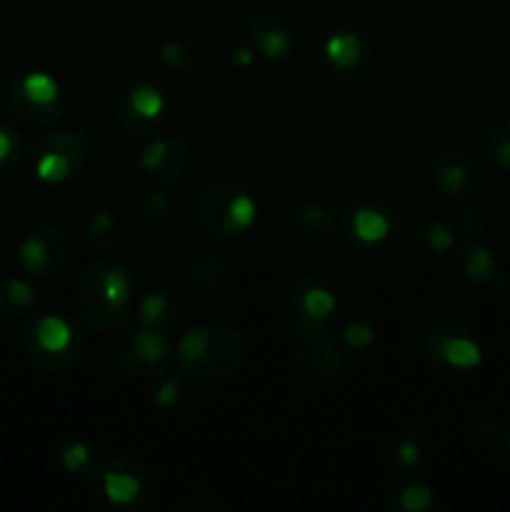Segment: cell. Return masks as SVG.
I'll use <instances>...</instances> for the list:
<instances>
[{"mask_svg":"<svg viewBox=\"0 0 510 512\" xmlns=\"http://www.w3.org/2000/svg\"><path fill=\"white\" fill-rule=\"evenodd\" d=\"M23 153V138L8 123H0V170L10 168Z\"/></svg>","mask_w":510,"mask_h":512,"instance_id":"4dcf8cb0","label":"cell"},{"mask_svg":"<svg viewBox=\"0 0 510 512\" xmlns=\"http://www.w3.org/2000/svg\"><path fill=\"white\" fill-rule=\"evenodd\" d=\"M38 295L33 285L20 278H10L0 285V315L8 320H23L33 313Z\"/></svg>","mask_w":510,"mask_h":512,"instance_id":"603a6c76","label":"cell"},{"mask_svg":"<svg viewBox=\"0 0 510 512\" xmlns=\"http://www.w3.org/2000/svg\"><path fill=\"white\" fill-rule=\"evenodd\" d=\"M88 145L73 130H55L33 140L30 165L45 183H65L83 170Z\"/></svg>","mask_w":510,"mask_h":512,"instance_id":"8992f818","label":"cell"},{"mask_svg":"<svg viewBox=\"0 0 510 512\" xmlns=\"http://www.w3.org/2000/svg\"><path fill=\"white\" fill-rule=\"evenodd\" d=\"M433 505V493L428 485H408L403 493L398 495V508L408 512H423Z\"/></svg>","mask_w":510,"mask_h":512,"instance_id":"d6a6232c","label":"cell"},{"mask_svg":"<svg viewBox=\"0 0 510 512\" xmlns=\"http://www.w3.org/2000/svg\"><path fill=\"white\" fill-rule=\"evenodd\" d=\"M460 280H463L470 293L493 295L503 290L505 268L488 248L473 243L468 245L465 255L460 258Z\"/></svg>","mask_w":510,"mask_h":512,"instance_id":"9a60e30c","label":"cell"},{"mask_svg":"<svg viewBox=\"0 0 510 512\" xmlns=\"http://www.w3.org/2000/svg\"><path fill=\"white\" fill-rule=\"evenodd\" d=\"M345 340H348L350 348L365 350V348H370V345H373L375 333H373V328H370V325L353 323L348 330H345Z\"/></svg>","mask_w":510,"mask_h":512,"instance_id":"d590c367","label":"cell"},{"mask_svg":"<svg viewBox=\"0 0 510 512\" xmlns=\"http://www.w3.org/2000/svg\"><path fill=\"white\" fill-rule=\"evenodd\" d=\"M190 163V145L183 135L155 138L140 155V168L160 180H175Z\"/></svg>","mask_w":510,"mask_h":512,"instance_id":"2e32d148","label":"cell"},{"mask_svg":"<svg viewBox=\"0 0 510 512\" xmlns=\"http://www.w3.org/2000/svg\"><path fill=\"white\" fill-rule=\"evenodd\" d=\"M250 43L263 58H283L295 43V35L288 25L275 15H260L250 25Z\"/></svg>","mask_w":510,"mask_h":512,"instance_id":"ffe728a7","label":"cell"},{"mask_svg":"<svg viewBox=\"0 0 510 512\" xmlns=\"http://www.w3.org/2000/svg\"><path fill=\"white\" fill-rule=\"evenodd\" d=\"M58 460L65 470H70V473H80L90 460L88 445L80 443V440H68V443L58 448Z\"/></svg>","mask_w":510,"mask_h":512,"instance_id":"1f68e13d","label":"cell"},{"mask_svg":"<svg viewBox=\"0 0 510 512\" xmlns=\"http://www.w3.org/2000/svg\"><path fill=\"white\" fill-rule=\"evenodd\" d=\"M245 340L228 323L188 330L175 343V370L195 383H225L245 363Z\"/></svg>","mask_w":510,"mask_h":512,"instance_id":"6da1fadb","label":"cell"},{"mask_svg":"<svg viewBox=\"0 0 510 512\" xmlns=\"http://www.w3.org/2000/svg\"><path fill=\"white\" fill-rule=\"evenodd\" d=\"M428 358L438 373L463 375L480 365L483 353L475 335L463 325H445L428 340Z\"/></svg>","mask_w":510,"mask_h":512,"instance_id":"30bf717a","label":"cell"},{"mask_svg":"<svg viewBox=\"0 0 510 512\" xmlns=\"http://www.w3.org/2000/svg\"><path fill=\"white\" fill-rule=\"evenodd\" d=\"M458 233L468 245L483 243L488 235V218L480 210H468L458 218Z\"/></svg>","mask_w":510,"mask_h":512,"instance_id":"f546056e","label":"cell"},{"mask_svg":"<svg viewBox=\"0 0 510 512\" xmlns=\"http://www.w3.org/2000/svg\"><path fill=\"white\" fill-rule=\"evenodd\" d=\"M258 203L243 183L220 180L198 200V223L213 238H233L253 225Z\"/></svg>","mask_w":510,"mask_h":512,"instance_id":"277c9868","label":"cell"},{"mask_svg":"<svg viewBox=\"0 0 510 512\" xmlns=\"http://www.w3.org/2000/svg\"><path fill=\"white\" fill-rule=\"evenodd\" d=\"M10 110L30 128H48L63 115V95L48 73H28L10 88Z\"/></svg>","mask_w":510,"mask_h":512,"instance_id":"ba28073f","label":"cell"},{"mask_svg":"<svg viewBox=\"0 0 510 512\" xmlns=\"http://www.w3.org/2000/svg\"><path fill=\"white\" fill-rule=\"evenodd\" d=\"M85 338L78 325L60 313H43L25 328L23 353L35 370L68 373L83 358Z\"/></svg>","mask_w":510,"mask_h":512,"instance_id":"3957f363","label":"cell"},{"mask_svg":"<svg viewBox=\"0 0 510 512\" xmlns=\"http://www.w3.org/2000/svg\"><path fill=\"white\" fill-rule=\"evenodd\" d=\"M85 485L95 500H103L110 508H128L148 488V470L135 458L103 455L90 463Z\"/></svg>","mask_w":510,"mask_h":512,"instance_id":"5b68a950","label":"cell"},{"mask_svg":"<svg viewBox=\"0 0 510 512\" xmlns=\"http://www.w3.org/2000/svg\"><path fill=\"white\" fill-rule=\"evenodd\" d=\"M395 215L383 205H360L345 218V233L363 245H378L393 233Z\"/></svg>","mask_w":510,"mask_h":512,"instance_id":"ac0fdd59","label":"cell"},{"mask_svg":"<svg viewBox=\"0 0 510 512\" xmlns=\"http://www.w3.org/2000/svg\"><path fill=\"white\" fill-rule=\"evenodd\" d=\"M118 115L120 123L133 133H150L168 118V103L158 88L140 83L130 88L128 95L120 100Z\"/></svg>","mask_w":510,"mask_h":512,"instance_id":"5bb4252c","label":"cell"},{"mask_svg":"<svg viewBox=\"0 0 510 512\" xmlns=\"http://www.w3.org/2000/svg\"><path fill=\"white\" fill-rule=\"evenodd\" d=\"M288 308L303 335H323L338 320L335 290L320 275H300L288 290Z\"/></svg>","mask_w":510,"mask_h":512,"instance_id":"52a82bcc","label":"cell"},{"mask_svg":"<svg viewBox=\"0 0 510 512\" xmlns=\"http://www.w3.org/2000/svg\"><path fill=\"white\" fill-rule=\"evenodd\" d=\"M290 235L298 240L305 248H315V245L328 243L338 230V220L330 213L325 205L320 203H305L290 215Z\"/></svg>","mask_w":510,"mask_h":512,"instance_id":"e0dca14e","label":"cell"},{"mask_svg":"<svg viewBox=\"0 0 510 512\" xmlns=\"http://www.w3.org/2000/svg\"><path fill=\"white\" fill-rule=\"evenodd\" d=\"M435 188L448 198H465L478 188V163L473 155L458 145H445L433 155L430 163Z\"/></svg>","mask_w":510,"mask_h":512,"instance_id":"4fadbf2b","label":"cell"},{"mask_svg":"<svg viewBox=\"0 0 510 512\" xmlns=\"http://www.w3.org/2000/svg\"><path fill=\"white\" fill-rule=\"evenodd\" d=\"M75 308L93 330H113L125 323L135 305L133 278L113 260H93L80 270L73 288Z\"/></svg>","mask_w":510,"mask_h":512,"instance_id":"7a4b0ae2","label":"cell"},{"mask_svg":"<svg viewBox=\"0 0 510 512\" xmlns=\"http://www.w3.org/2000/svg\"><path fill=\"white\" fill-rule=\"evenodd\" d=\"M468 430L475 440H493V438H498V433H500L498 423H495V420L485 413L473 415V418L468 420Z\"/></svg>","mask_w":510,"mask_h":512,"instance_id":"e575fe53","label":"cell"},{"mask_svg":"<svg viewBox=\"0 0 510 512\" xmlns=\"http://www.w3.org/2000/svg\"><path fill=\"white\" fill-rule=\"evenodd\" d=\"M175 345L170 330L165 328H140L118 358V368L125 373L138 375H163L173 363Z\"/></svg>","mask_w":510,"mask_h":512,"instance_id":"8fae6325","label":"cell"},{"mask_svg":"<svg viewBox=\"0 0 510 512\" xmlns=\"http://www.w3.org/2000/svg\"><path fill=\"white\" fill-rule=\"evenodd\" d=\"M250 60H253V55H250V50H248V48H238V50H235V55H233V63L248 65Z\"/></svg>","mask_w":510,"mask_h":512,"instance_id":"74e56055","label":"cell"},{"mask_svg":"<svg viewBox=\"0 0 510 512\" xmlns=\"http://www.w3.org/2000/svg\"><path fill=\"white\" fill-rule=\"evenodd\" d=\"M180 395V378H168L163 385L158 388V393H155V405H160V408H170V405L178 400Z\"/></svg>","mask_w":510,"mask_h":512,"instance_id":"8d00e7d4","label":"cell"},{"mask_svg":"<svg viewBox=\"0 0 510 512\" xmlns=\"http://www.w3.org/2000/svg\"><path fill=\"white\" fill-rule=\"evenodd\" d=\"M430 453V445H423L420 433H405L395 445V465L400 470H413L423 463L425 455Z\"/></svg>","mask_w":510,"mask_h":512,"instance_id":"4316f807","label":"cell"},{"mask_svg":"<svg viewBox=\"0 0 510 512\" xmlns=\"http://www.w3.org/2000/svg\"><path fill=\"white\" fill-rule=\"evenodd\" d=\"M178 508L183 512H228V503L210 490H193L180 498Z\"/></svg>","mask_w":510,"mask_h":512,"instance_id":"83f0119b","label":"cell"},{"mask_svg":"<svg viewBox=\"0 0 510 512\" xmlns=\"http://www.w3.org/2000/svg\"><path fill=\"white\" fill-rule=\"evenodd\" d=\"M158 63H160V68L168 70V73L183 75L185 70H190V65L195 63V55L190 53L188 48H183L180 43H168L160 48Z\"/></svg>","mask_w":510,"mask_h":512,"instance_id":"f1b7e54d","label":"cell"},{"mask_svg":"<svg viewBox=\"0 0 510 512\" xmlns=\"http://www.w3.org/2000/svg\"><path fill=\"white\" fill-rule=\"evenodd\" d=\"M73 258V240L60 225H40L20 245V265L35 278H55Z\"/></svg>","mask_w":510,"mask_h":512,"instance_id":"9c48e42d","label":"cell"},{"mask_svg":"<svg viewBox=\"0 0 510 512\" xmlns=\"http://www.w3.org/2000/svg\"><path fill=\"white\" fill-rule=\"evenodd\" d=\"M455 243V233L448 228V225L438 223V220H423V223L415 225L410 230L408 245L418 258L425 260H435L443 258L453 250Z\"/></svg>","mask_w":510,"mask_h":512,"instance_id":"44dd1931","label":"cell"},{"mask_svg":"<svg viewBox=\"0 0 510 512\" xmlns=\"http://www.w3.org/2000/svg\"><path fill=\"white\" fill-rule=\"evenodd\" d=\"M140 328H165L175 323V303L163 293H150L138 305Z\"/></svg>","mask_w":510,"mask_h":512,"instance_id":"cb8c5ba5","label":"cell"},{"mask_svg":"<svg viewBox=\"0 0 510 512\" xmlns=\"http://www.w3.org/2000/svg\"><path fill=\"white\" fill-rule=\"evenodd\" d=\"M185 280L198 293H215L228 280V263L215 253H198L185 265Z\"/></svg>","mask_w":510,"mask_h":512,"instance_id":"7402d4cb","label":"cell"},{"mask_svg":"<svg viewBox=\"0 0 510 512\" xmlns=\"http://www.w3.org/2000/svg\"><path fill=\"white\" fill-rule=\"evenodd\" d=\"M508 445H510V433H508Z\"/></svg>","mask_w":510,"mask_h":512,"instance_id":"ab89813d","label":"cell"},{"mask_svg":"<svg viewBox=\"0 0 510 512\" xmlns=\"http://www.w3.org/2000/svg\"><path fill=\"white\" fill-rule=\"evenodd\" d=\"M85 238L98 250L113 248L118 243V225H115L113 215L105 213V210H98V213L90 215L88 225H85Z\"/></svg>","mask_w":510,"mask_h":512,"instance_id":"d4e9b609","label":"cell"},{"mask_svg":"<svg viewBox=\"0 0 510 512\" xmlns=\"http://www.w3.org/2000/svg\"><path fill=\"white\" fill-rule=\"evenodd\" d=\"M340 370H343L340 350L318 335H313L293 358V378L305 390L330 388L338 380Z\"/></svg>","mask_w":510,"mask_h":512,"instance_id":"7c38bea8","label":"cell"},{"mask_svg":"<svg viewBox=\"0 0 510 512\" xmlns=\"http://www.w3.org/2000/svg\"><path fill=\"white\" fill-rule=\"evenodd\" d=\"M325 58L338 70H360L370 60V43L358 30H340L325 43Z\"/></svg>","mask_w":510,"mask_h":512,"instance_id":"d6986e66","label":"cell"},{"mask_svg":"<svg viewBox=\"0 0 510 512\" xmlns=\"http://www.w3.org/2000/svg\"><path fill=\"white\" fill-rule=\"evenodd\" d=\"M488 150L493 155V163L500 170L510 173V115L500 118L488 133Z\"/></svg>","mask_w":510,"mask_h":512,"instance_id":"484cf974","label":"cell"},{"mask_svg":"<svg viewBox=\"0 0 510 512\" xmlns=\"http://www.w3.org/2000/svg\"><path fill=\"white\" fill-rule=\"evenodd\" d=\"M140 210H143V215L148 220H163L170 213V198L165 193H160V190H150L143 198V203H140Z\"/></svg>","mask_w":510,"mask_h":512,"instance_id":"836d02e7","label":"cell"},{"mask_svg":"<svg viewBox=\"0 0 510 512\" xmlns=\"http://www.w3.org/2000/svg\"><path fill=\"white\" fill-rule=\"evenodd\" d=\"M253 3H258V5H265V8H273V5H283L285 0H253Z\"/></svg>","mask_w":510,"mask_h":512,"instance_id":"f35d334b","label":"cell"}]
</instances>
